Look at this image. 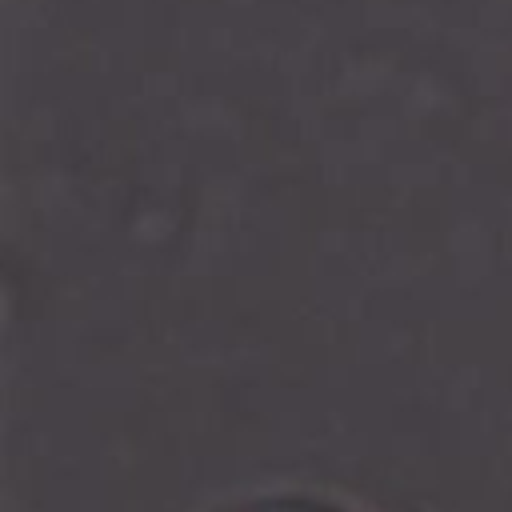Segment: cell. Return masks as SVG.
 Returning a JSON list of instances; mask_svg holds the SVG:
<instances>
[{"label": "cell", "instance_id": "obj_1", "mask_svg": "<svg viewBox=\"0 0 512 512\" xmlns=\"http://www.w3.org/2000/svg\"><path fill=\"white\" fill-rule=\"evenodd\" d=\"M232 512H344L336 504H320V500H304V496H280V500H256Z\"/></svg>", "mask_w": 512, "mask_h": 512}]
</instances>
